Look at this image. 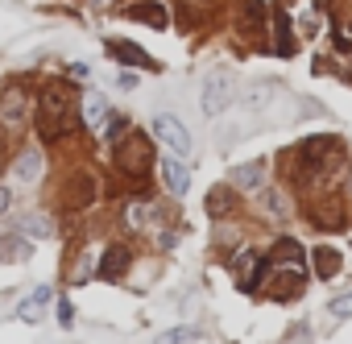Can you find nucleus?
I'll use <instances>...</instances> for the list:
<instances>
[{
    "label": "nucleus",
    "instance_id": "obj_1",
    "mask_svg": "<svg viewBox=\"0 0 352 344\" xmlns=\"http://www.w3.org/2000/svg\"><path fill=\"white\" fill-rule=\"evenodd\" d=\"M71 100H75V92L63 87V83H46L42 87L38 112H42V137L46 141H54V137H63L71 129Z\"/></svg>",
    "mask_w": 352,
    "mask_h": 344
},
{
    "label": "nucleus",
    "instance_id": "obj_2",
    "mask_svg": "<svg viewBox=\"0 0 352 344\" xmlns=\"http://www.w3.org/2000/svg\"><path fill=\"white\" fill-rule=\"evenodd\" d=\"M153 133L166 145V153H174V158H187L191 153V133H187V125L174 116V112H157L153 116Z\"/></svg>",
    "mask_w": 352,
    "mask_h": 344
},
{
    "label": "nucleus",
    "instance_id": "obj_3",
    "mask_svg": "<svg viewBox=\"0 0 352 344\" xmlns=\"http://www.w3.org/2000/svg\"><path fill=\"white\" fill-rule=\"evenodd\" d=\"M340 158V141L336 137H307L298 145V170L302 175H311V170H323Z\"/></svg>",
    "mask_w": 352,
    "mask_h": 344
},
{
    "label": "nucleus",
    "instance_id": "obj_4",
    "mask_svg": "<svg viewBox=\"0 0 352 344\" xmlns=\"http://www.w3.org/2000/svg\"><path fill=\"white\" fill-rule=\"evenodd\" d=\"M149 162H153V158H149V141H145L141 133H129V137L116 145V166L124 170V175H137V179H141L145 170H149Z\"/></svg>",
    "mask_w": 352,
    "mask_h": 344
},
{
    "label": "nucleus",
    "instance_id": "obj_5",
    "mask_svg": "<svg viewBox=\"0 0 352 344\" xmlns=\"http://www.w3.org/2000/svg\"><path fill=\"white\" fill-rule=\"evenodd\" d=\"M232 104V79L228 71H212L204 83V116H220Z\"/></svg>",
    "mask_w": 352,
    "mask_h": 344
},
{
    "label": "nucleus",
    "instance_id": "obj_6",
    "mask_svg": "<svg viewBox=\"0 0 352 344\" xmlns=\"http://www.w3.org/2000/svg\"><path fill=\"white\" fill-rule=\"evenodd\" d=\"M129 21H141L149 30H166L170 25V9L162 5V0H133V5H129Z\"/></svg>",
    "mask_w": 352,
    "mask_h": 344
},
{
    "label": "nucleus",
    "instance_id": "obj_7",
    "mask_svg": "<svg viewBox=\"0 0 352 344\" xmlns=\"http://www.w3.org/2000/svg\"><path fill=\"white\" fill-rule=\"evenodd\" d=\"M162 183H166V191H170V195H187L191 175H187L183 158H162Z\"/></svg>",
    "mask_w": 352,
    "mask_h": 344
},
{
    "label": "nucleus",
    "instance_id": "obj_8",
    "mask_svg": "<svg viewBox=\"0 0 352 344\" xmlns=\"http://www.w3.org/2000/svg\"><path fill=\"white\" fill-rule=\"evenodd\" d=\"M232 187H241V191L265 187V162H241V166H232Z\"/></svg>",
    "mask_w": 352,
    "mask_h": 344
},
{
    "label": "nucleus",
    "instance_id": "obj_9",
    "mask_svg": "<svg viewBox=\"0 0 352 344\" xmlns=\"http://www.w3.org/2000/svg\"><path fill=\"white\" fill-rule=\"evenodd\" d=\"M25 104H30L25 87H9L5 96H0V120H5V125H21V116H25Z\"/></svg>",
    "mask_w": 352,
    "mask_h": 344
},
{
    "label": "nucleus",
    "instance_id": "obj_10",
    "mask_svg": "<svg viewBox=\"0 0 352 344\" xmlns=\"http://www.w3.org/2000/svg\"><path fill=\"white\" fill-rule=\"evenodd\" d=\"M108 50H112V58H120V63H133V67H145V71H157V63L141 50V46H133V42H120V38H112L108 42Z\"/></svg>",
    "mask_w": 352,
    "mask_h": 344
},
{
    "label": "nucleus",
    "instance_id": "obj_11",
    "mask_svg": "<svg viewBox=\"0 0 352 344\" xmlns=\"http://www.w3.org/2000/svg\"><path fill=\"white\" fill-rule=\"evenodd\" d=\"M311 261H315V274H319L323 282H331V278L340 274V266H344L340 249H331V245H319V249H311Z\"/></svg>",
    "mask_w": 352,
    "mask_h": 344
},
{
    "label": "nucleus",
    "instance_id": "obj_12",
    "mask_svg": "<svg viewBox=\"0 0 352 344\" xmlns=\"http://www.w3.org/2000/svg\"><path fill=\"white\" fill-rule=\"evenodd\" d=\"M129 261H133V253H129V249H120V245H112V249L100 257V278H104V282L120 278V274L129 270Z\"/></svg>",
    "mask_w": 352,
    "mask_h": 344
},
{
    "label": "nucleus",
    "instance_id": "obj_13",
    "mask_svg": "<svg viewBox=\"0 0 352 344\" xmlns=\"http://www.w3.org/2000/svg\"><path fill=\"white\" fill-rule=\"evenodd\" d=\"M204 208H208V216H212V220H220V216H232V208H236V195H232V187H212V191H208V200H204Z\"/></svg>",
    "mask_w": 352,
    "mask_h": 344
},
{
    "label": "nucleus",
    "instance_id": "obj_14",
    "mask_svg": "<svg viewBox=\"0 0 352 344\" xmlns=\"http://www.w3.org/2000/svg\"><path fill=\"white\" fill-rule=\"evenodd\" d=\"M274 54H278V58H290V54H294L290 17H286V13H274Z\"/></svg>",
    "mask_w": 352,
    "mask_h": 344
},
{
    "label": "nucleus",
    "instance_id": "obj_15",
    "mask_svg": "<svg viewBox=\"0 0 352 344\" xmlns=\"http://www.w3.org/2000/svg\"><path fill=\"white\" fill-rule=\"evenodd\" d=\"M232 270L241 274L245 290H253V286H257V270H261V257H257L253 249H245V253H236V257H232Z\"/></svg>",
    "mask_w": 352,
    "mask_h": 344
},
{
    "label": "nucleus",
    "instance_id": "obj_16",
    "mask_svg": "<svg viewBox=\"0 0 352 344\" xmlns=\"http://www.w3.org/2000/svg\"><path fill=\"white\" fill-rule=\"evenodd\" d=\"M50 294H54L50 286H38V290H34V294H30V299H25L21 307H17V319H21V323H34V319L42 315V307L50 303Z\"/></svg>",
    "mask_w": 352,
    "mask_h": 344
},
{
    "label": "nucleus",
    "instance_id": "obj_17",
    "mask_svg": "<svg viewBox=\"0 0 352 344\" xmlns=\"http://www.w3.org/2000/svg\"><path fill=\"white\" fill-rule=\"evenodd\" d=\"M34 257V245L25 237H0V261H25Z\"/></svg>",
    "mask_w": 352,
    "mask_h": 344
},
{
    "label": "nucleus",
    "instance_id": "obj_18",
    "mask_svg": "<svg viewBox=\"0 0 352 344\" xmlns=\"http://www.w3.org/2000/svg\"><path fill=\"white\" fill-rule=\"evenodd\" d=\"M294 294H302V274H298V270L278 274V278H274V299H294Z\"/></svg>",
    "mask_w": 352,
    "mask_h": 344
},
{
    "label": "nucleus",
    "instance_id": "obj_19",
    "mask_svg": "<svg viewBox=\"0 0 352 344\" xmlns=\"http://www.w3.org/2000/svg\"><path fill=\"white\" fill-rule=\"evenodd\" d=\"M83 116H87L91 129H100V125H108V120H104V116H108V104L91 92V96H83Z\"/></svg>",
    "mask_w": 352,
    "mask_h": 344
},
{
    "label": "nucleus",
    "instance_id": "obj_20",
    "mask_svg": "<svg viewBox=\"0 0 352 344\" xmlns=\"http://www.w3.org/2000/svg\"><path fill=\"white\" fill-rule=\"evenodd\" d=\"M153 344H199V327H174V332H162Z\"/></svg>",
    "mask_w": 352,
    "mask_h": 344
},
{
    "label": "nucleus",
    "instance_id": "obj_21",
    "mask_svg": "<svg viewBox=\"0 0 352 344\" xmlns=\"http://www.w3.org/2000/svg\"><path fill=\"white\" fill-rule=\"evenodd\" d=\"M38 175H42V153H34V149L21 153L17 158V179H38Z\"/></svg>",
    "mask_w": 352,
    "mask_h": 344
},
{
    "label": "nucleus",
    "instance_id": "obj_22",
    "mask_svg": "<svg viewBox=\"0 0 352 344\" xmlns=\"http://www.w3.org/2000/svg\"><path fill=\"white\" fill-rule=\"evenodd\" d=\"M91 179H75V191H71V200H67V208H83V204H91Z\"/></svg>",
    "mask_w": 352,
    "mask_h": 344
},
{
    "label": "nucleus",
    "instance_id": "obj_23",
    "mask_svg": "<svg viewBox=\"0 0 352 344\" xmlns=\"http://www.w3.org/2000/svg\"><path fill=\"white\" fill-rule=\"evenodd\" d=\"M274 257H278V261H298V257H302V245H298V241H278V245H274Z\"/></svg>",
    "mask_w": 352,
    "mask_h": 344
},
{
    "label": "nucleus",
    "instance_id": "obj_24",
    "mask_svg": "<svg viewBox=\"0 0 352 344\" xmlns=\"http://www.w3.org/2000/svg\"><path fill=\"white\" fill-rule=\"evenodd\" d=\"M145 216H149V204H129L124 224H129V228H141V224H145Z\"/></svg>",
    "mask_w": 352,
    "mask_h": 344
},
{
    "label": "nucleus",
    "instance_id": "obj_25",
    "mask_svg": "<svg viewBox=\"0 0 352 344\" xmlns=\"http://www.w3.org/2000/svg\"><path fill=\"white\" fill-rule=\"evenodd\" d=\"M25 233L30 237H54V224H46V216H30L25 220Z\"/></svg>",
    "mask_w": 352,
    "mask_h": 344
},
{
    "label": "nucleus",
    "instance_id": "obj_26",
    "mask_svg": "<svg viewBox=\"0 0 352 344\" xmlns=\"http://www.w3.org/2000/svg\"><path fill=\"white\" fill-rule=\"evenodd\" d=\"M257 25H261V5L249 0V5H245V30H257Z\"/></svg>",
    "mask_w": 352,
    "mask_h": 344
},
{
    "label": "nucleus",
    "instance_id": "obj_27",
    "mask_svg": "<svg viewBox=\"0 0 352 344\" xmlns=\"http://www.w3.org/2000/svg\"><path fill=\"white\" fill-rule=\"evenodd\" d=\"M331 315H352V294H340V299H331Z\"/></svg>",
    "mask_w": 352,
    "mask_h": 344
},
{
    "label": "nucleus",
    "instance_id": "obj_28",
    "mask_svg": "<svg viewBox=\"0 0 352 344\" xmlns=\"http://www.w3.org/2000/svg\"><path fill=\"white\" fill-rule=\"evenodd\" d=\"M58 323H63V327H71V323H75V307H71L67 299L58 303Z\"/></svg>",
    "mask_w": 352,
    "mask_h": 344
},
{
    "label": "nucleus",
    "instance_id": "obj_29",
    "mask_svg": "<svg viewBox=\"0 0 352 344\" xmlns=\"http://www.w3.org/2000/svg\"><path fill=\"white\" fill-rule=\"evenodd\" d=\"M9 204H13V195H9L5 187H0V216H5V212H9Z\"/></svg>",
    "mask_w": 352,
    "mask_h": 344
}]
</instances>
